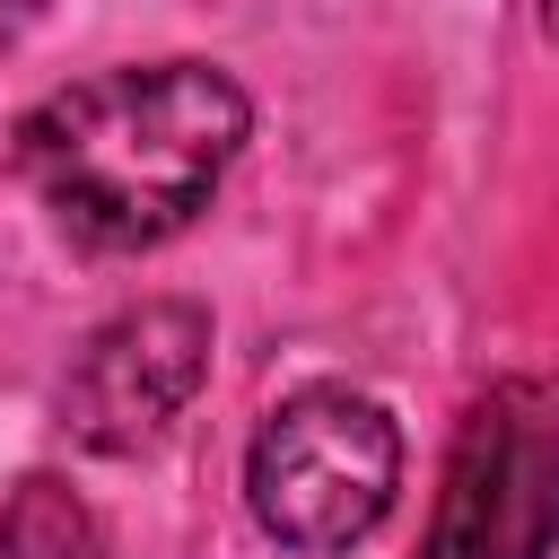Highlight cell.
Wrapping results in <instances>:
<instances>
[{"mask_svg": "<svg viewBox=\"0 0 559 559\" xmlns=\"http://www.w3.org/2000/svg\"><path fill=\"white\" fill-rule=\"evenodd\" d=\"M253 140V105L218 61H122L17 114V175L87 253L183 236Z\"/></svg>", "mask_w": 559, "mask_h": 559, "instance_id": "6da1fadb", "label": "cell"}, {"mask_svg": "<svg viewBox=\"0 0 559 559\" xmlns=\"http://www.w3.org/2000/svg\"><path fill=\"white\" fill-rule=\"evenodd\" d=\"M393 489H402V428L384 402L349 384H306L253 428L245 507L280 550L332 559L367 542L393 515Z\"/></svg>", "mask_w": 559, "mask_h": 559, "instance_id": "7a4b0ae2", "label": "cell"}, {"mask_svg": "<svg viewBox=\"0 0 559 559\" xmlns=\"http://www.w3.org/2000/svg\"><path fill=\"white\" fill-rule=\"evenodd\" d=\"M559 542V376H507L472 402L419 559H550Z\"/></svg>", "mask_w": 559, "mask_h": 559, "instance_id": "3957f363", "label": "cell"}, {"mask_svg": "<svg viewBox=\"0 0 559 559\" xmlns=\"http://www.w3.org/2000/svg\"><path fill=\"white\" fill-rule=\"evenodd\" d=\"M201 384H210V306L140 297L105 314L61 367V428L87 454H140L192 411Z\"/></svg>", "mask_w": 559, "mask_h": 559, "instance_id": "277c9868", "label": "cell"}, {"mask_svg": "<svg viewBox=\"0 0 559 559\" xmlns=\"http://www.w3.org/2000/svg\"><path fill=\"white\" fill-rule=\"evenodd\" d=\"M87 507L61 480H17V498L0 507V559H87Z\"/></svg>", "mask_w": 559, "mask_h": 559, "instance_id": "5b68a950", "label": "cell"}, {"mask_svg": "<svg viewBox=\"0 0 559 559\" xmlns=\"http://www.w3.org/2000/svg\"><path fill=\"white\" fill-rule=\"evenodd\" d=\"M35 9H44V0H0V44H9V35H17V26L35 17Z\"/></svg>", "mask_w": 559, "mask_h": 559, "instance_id": "8992f818", "label": "cell"}, {"mask_svg": "<svg viewBox=\"0 0 559 559\" xmlns=\"http://www.w3.org/2000/svg\"><path fill=\"white\" fill-rule=\"evenodd\" d=\"M542 26H550V35H559V0H542Z\"/></svg>", "mask_w": 559, "mask_h": 559, "instance_id": "52a82bcc", "label": "cell"}]
</instances>
